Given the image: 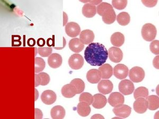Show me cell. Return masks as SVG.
<instances>
[{
	"label": "cell",
	"instance_id": "1",
	"mask_svg": "<svg viewBox=\"0 0 159 119\" xmlns=\"http://www.w3.org/2000/svg\"><path fill=\"white\" fill-rule=\"evenodd\" d=\"M84 55L87 63L93 66H101L105 63L108 57L105 46L98 42L89 44L85 48Z\"/></svg>",
	"mask_w": 159,
	"mask_h": 119
},
{
	"label": "cell",
	"instance_id": "2",
	"mask_svg": "<svg viewBox=\"0 0 159 119\" xmlns=\"http://www.w3.org/2000/svg\"><path fill=\"white\" fill-rule=\"evenodd\" d=\"M157 30L156 27L151 24H147L143 25L141 34L143 39L147 42H152L157 36Z\"/></svg>",
	"mask_w": 159,
	"mask_h": 119
},
{
	"label": "cell",
	"instance_id": "3",
	"mask_svg": "<svg viewBox=\"0 0 159 119\" xmlns=\"http://www.w3.org/2000/svg\"><path fill=\"white\" fill-rule=\"evenodd\" d=\"M129 73L130 81L134 83L141 82L144 78V70L141 67L138 66L133 67L130 69Z\"/></svg>",
	"mask_w": 159,
	"mask_h": 119
},
{
	"label": "cell",
	"instance_id": "4",
	"mask_svg": "<svg viewBox=\"0 0 159 119\" xmlns=\"http://www.w3.org/2000/svg\"><path fill=\"white\" fill-rule=\"evenodd\" d=\"M68 63L71 68L78 70L81 68L84 65V59L81 55L74 54L69 58Z\"/></svg>",
	"mask_w": 159,
	"mask_h": 119
},
{
	"label": "cell",
	"instance_id": "5",
	"mask_svg": "<svg viewBox=\"0 0 159 119\" xmlns=\"http://www.w3.org/2000/svg\"><path fill=\"white\" fill-rule=\"evenodd\" d=\"M118 88L121 94L129 95L134 92V85L133 82L129 79H124L119 83Z\"/></svg>",
	"mask_w": 159,
	"mask_h": 119
},
{
	"label": "cell",
	"instance_id": "6",
	"mask_svg": "<svg viewBox=\"0 0 159 119\" xmlns=\"http://www.w3.org/2000/svg\"><path fill=\"white\" fill-rule=\"evenodd\" d=\"M108 54L109 60L115 63H119L123 60V51L118 47H111L108 51Z\"/></svg>",
	"mask_w": 159,
	"mask_h": 119
},
{
	"label": "cell",
	"instance_id": "7",
	"mask_svg": "<svg viewBox=\"0 0 159 119\" xmlns=\"http://www.w3.org/2000/svg\"><path fill=\"white\" fill-rule=\"evenodd\" d=\"M108 101L111 107H116L123 104L125 99L121 93L119 92H114L110 94Z\"/></svg>",
	"mask_w": 159,
	"mask_h": 119
},
{
	"label": "cell",
	"instance_id": "8",
	"mask_svg": "<svg viewBox=\"0 0 159 119\" xmlns=\"http://www.w3.org/2000/svg\"><path fill=\"white\" fill-rule=\"evenodd\" d=\"M81 31L80 25L74 22H69L65 26V33L72 38H75L78 36Z\"/></svg>",
	"mask_w": 159,
	"mask_h": 119
},
{
	"label": "cell",
	"instance_id": "9",
	"mask_svg": "<svg viewBox=\"0 0 159 119\" xmlns=\"http://www.w3.org/2000/svg\"><path fill=\"white\" fill-rule=\"evenodd\" d=\"M129 72L128 67L122 64L116 65L113 69L114 76L119 79H125L128 76Z\"/></svg>",
	"mask_w": 159,
	"mask_h": 119
},
{
	"label": "cell",
	"instance_id": "10",
	"mask_svg": "<svg viewBox=\"0 0 159 119\" xmlns=\"http://www.w3.org/2000/svg\"><path fill=\"white\" fill-rule=\"evenodd\" d=\"M112 111L116 116L121 118H126L130 116L132 108L127 105L122 104L118 107H115Z\"/></svg>",
	"mask_w": 159,
	"mask_h": 119
},
{
	"label": "cell",
	"instance_id": "11",
	"mask_svg": "<svg viewBox=\"0 0 159 119\" xmlns=\"http://www.w3.org/2000/svg\"><path fill=\"white\" fill-rule=\"evenodd\" d=\"M133 108L136 112L138 113H144L147 111L148 108V103L146 99L138 98L133 104Z\"/></svg>",
	"mask_w": 159,
	"mask_h": 119
},
{
	"label": "cell",
	"instance_id": "12",
	"mask_svg": "<svg viewBox=\"0 0 159 119\" xmlns=\"http://www.w3.org/2000/svg\"><path fill=\"white\" fill-rule=\"evenodd\" d=\"M113 84L112 82L107 79H103L99 82L98 85L99 92L101 94H108L111 92L113 90Z\"/></svg>",
	"mask_w": 159,
	"mask_h": 119
},
{
	"label": "cell",
	"instance_id": "13",
	"mask_svg": "<svg viewBox=\"0 0 159 119\" xmlns=\"http://www.w3.org/2000/svg\"><path fill=\"white\" fill-rule=\"evenodd\" d=\"M50 82L49 75L46 73H40L34 75V86L38 87L39 85L45 86Z\"/></svg>",
	"mask_w": 159,
	"mask_h": 119
},
{
	"label": "cell",
	"instance_id": "14",
	"mask_svg": "<svg viewBox=\"0 0 159 119\" xmlns=\"http://www.w3.org/2000/svg\"><path fill=\"white\" fill-rule=\"evenodd\" d=\"M56 94L52 90H45L41 95V99L44 104L51 105L55 102L56 100Z\"/></svg>",
	"mask_w": 159,
	"mask_h": 119
},
{
	"label": "cell",
	"instance_id": "15",
	"mask_svg": "<svg viewBox=\"0 0 159 119\" xmlns=\"http://www.w3.org/2000/svg\"><path fill=\"white\" fill-rule=\"evenodd\" d=\"M93 101L92 102V107L94 108L100 109L106 106L107 103V99L105 96L101 94H96L93 96Z\"/></svg>",
	"mask_w": 159,
	"mask_h": 119
},
{
	"label": "cell",
	"instance_id": "16",
	"mask_svg": "<svg viewBox=\"0 0 159 119\" xmlns=\"http://www.w3.org/2000/svg\"><path fill=\"white\" fill-rule=\"evenodd\" d=\"M94 39V33L90 30H84L80 34V39L84 45L92 43Z\"/></svg>",
	"mask_w": 159,
	"mask_h": 119
},
{
	"label": "cell",
	"instance_id": "17",
	"mask_svg": "<svg viewBox=\"0 0 159 119\" xmlns=\"http://www.w3.org/2000/svg\"><path fill=\"white\" fill-rule=\"evenodd\" d=\"M62 57L58 54H52L48 57V64L52 68H57L62 64Z\"/></svg>",
	"mask_w": 159,
	"mask_h": 119
},
{
	"label": "cell",
	"instance_id": "18",
	"mask_svg": "<svg viewBox=\"0 0 159 119\" xmlns=\"http://www.w3.org/2000/svg\"><path fill=\"white\" fill-rule=\"evenodd\" d=\"M101 78V74L98 69H92L87 73V79L89 83L97 84L100 81Z\"/></svg>",
	"mask_w": 159,
	"mask_h": 119
},
{
	"label": "cell",
	"instance_id": "19",
	"mask_svg": "<svg viewBox=\"0 0 159 119\" xmlns=\"http://www.w3.org/2000/svg\"><path fill=\"white\" fill-rule=\"evenodd\" d=\"M69 48L73 52L79 53L83 51L84 45L82 42L79 38L72 39L69 42Z\"/></svg>",
	"mask_w": 159,
	"mask_h": 119
},
{
	"label": "cell",
	"instance_id": "20",
	"mask_svg": "<svg viewBox=\"0 0 159 119\" xmlns=\"http://www.w3.org/2000/svg\"><path fill=\"white\" fill-rule=\"evenodd\" d=\"M61 92L64 97L69 99L73 98L76 94H78V90L71 84L64 85L61 89Z\"/></svg>",
	"mask_w": 159,
	"mask_h": 119
},
{
	"label": "cell",
	"instance_id": "21",
	"mask_svg": "<svg viewBox=\"0 0 159 119\" xmlns=\"http://www.w3.org/2000/svg\"><path fill=\"white\" fill-rule=\"evenodd\" d=\"M98 70L101 74L102 79H108L113 75V68L108 64H104L101 65Z\"/></svg>",
	"mask_w": 159,
	"mask_h": 119
},
{
	"label": "cell",
	"instance_id": "22",
	"mask_svg": "<svg viewBox=\"0 0 159 119\" xmlns=\"http://www.w3.org/2000/svg\"><path fill=\"white\" fill-rule=\"evenodd\" d=\"M97 13V7L90 3H86L82 7V14L88 18H91Z\"/></svg>",
	"mask_w": 159,
	"mask_h": 119
},
{
	"label": "cell",
	"instance_id": "23",
	"mask_svg": "<svg viewBox=\"0 0 159 119\" xmlns=\"http://www.w3.org/2000/svg\"><path fill=\"white\" fill-rule=\"evenodd\" d=\"M110 42L114 46L117 47H120L125 42V37L123 33L119 32L114 33L111 36Z\"/></svg>",
	"mask_w": 159,
	"mask_h": 119
},
{
	"label": "cell",
	"instance_id": "24",
	"mask_svg": "<svg viewBox=\"0 0 159 119\" xmlns=\"http://www.w3.org/2000/svg\"><path fill=\"white\" fill-rule=\"evenodd\" d=\"M76 110L80 116L85 117L89 116L91 112L90 105L84 102H80L78 104Z\"/></svg>",
	"mask_w": 159,
	"mask_h": 119
},
{
	"label": "cell",
	"instance_id": "25",
	"mask_svg": "<svg viewBox=\"0 0 159 119\" xmlns=\"http://www.w3.org/2000/svg\"><path fill=\"white\" fill-rule=\"evenodd\" d=\"M51 115L53 119H63L65 116V109L61 105L55 106L51 110Z\"/></svg>",
	"mask_w": 159,
	"mask_h": 119
},
{
	"label": "cell",
	"instance_id": "26",
	"mask_svg": "<svg viewBox=\"0 0 159 119\" xmlns=\"http://www.w3.org/2000/svg\"><path fill=\"white\" fill-rule=\"evenodd\" d=\"M112 9H113V7L110 4L106 2H102L97 6V12L99 15L103 16Z\"/></svg>",
	"mask_w": 159,
	"mask_h": 119
},
{
	"label": "cell",
	"instance_id": "27",
	"mask_svg": "<svg viewBox=\"0 0 159 119\" xmlns=\"http://www.w3.org/2000/svg\"><path fill=\"white\" fill-rule=\"evenodd\" d=\"M148 103V108L150 110H156L159 108V99L157 96H149L146 99Z\"/></svg>",
	"mask_w": 159,
	"mask_h": 119
},
{
	"label": "cell",
	"instance_id": "28",
	"mask_svg": "<svg viewBox=\"0 0 159 119\" xmlns=\"http://www.w3.org/2000/svg\"><path fill=\"white\" fill-rule=\"evenodd\" d=\"M116 18L118 23L122 26L127 25L130 22V15L128 13L125 12L120 13L117 16Z\"/></svg>",
	"mask_w": 159,
	"mask_h": 119
},
{
	"label": "cell",
	"instance_id": "29",
	"mask_svg": "<svg viewBox=\"0 0 159 119\" xmlns=\"http://www.w3.org/2000/svg\"><path fill=\"white\" fill-rule=\"evenodd\" d=\"M102 17V21L105 22V24H113L116 20V13L114 9H112Z\"/></svg>",
	"mask_w": 159,
	"mask_h": 119
},
{
	"label": "cell",
	"instance_id": "30",
	"mask_svg": "<svg viewBox=\"0 0 159 119\" xmlns=\"http://www.w3.org/2000/svg\"><path fill=\"white\" fill-rule=\"evenodd\" d=\"M148 96V90L145 87H139L136 89L134 93V97L135 99L138 98H143L147 99Z\"/></svg>",
	"mask_w": 159,
	"mask_h": 119
},
{
	"label": "cell",
	"instance_id": "31",
	"mask_svg": "<svg viewBox=\"0 0 159 119\" xmlns=\"http://www.w3.org/2000/svg\"><path fill=\"white\" fill-rule=\"evenodd\" d=\"M70 84L76 88L78 90V94H81L85 89V83L82 79L80 78L73 79L72 81L70 82Z\"/></svg>",
	"mask_w": 159,
	"mask_h": 119
},
{
	"label": "cell",
	"instance_id": "32",
	"mask_svg": "<svg viewBox=\"0 0 159 119\" xmlns=\"http://www.w3.org/2000/svg\"><path fill=\"white\" fill-rule=\"evenodd\" d=\"M45 62L43 58L36 57L34 59V72L36 73L42 72L45 67Z\"/></svg>",
	"mask_w": 159,
	"mask_h": 119
},
{
	"label": "cell",
	"instance_id": "33",
	"mask_svg": "<svg viewBox=\"0 0 159 119\" xmlns=\"http://www.w3.org/2000/svg\"><path fill=\"white\" fill-rule=\"evenodd\" d=\"M93 101V97L89 93L84 92L81 94L80 96V102H84L88 103V104L91 105L92 104Z\"/></svg>",
	"mask_w": 159,
	"mask_h": 119
},
{
	"label": "cell",
	"instance_id": "34",
	"mask_svg": "<svg viewBox=\"0 0 159 119\" xmlns=\"http://www.w3.org/2000/svg\"><path fill=\"white\" fill-rule=\"evenodd\" d=\"M112 4L116 9L121 10L124 9L126 7L127 4V1L126 0H113L112 1Z\"/></svg>",
	"mask_w": 159,
	"mask_h": 119
},
{
	"label": "cell",
	"instance_id": "35",
	"mask_svg": "<svg viewBox=\"0 0 159 119\" xmlns=\"http://www.w3.org/2000/svg\"><path fill=\"white\" fill-rule=\"evenodd\" d=\"M38 54L43 57H49L52 52V47H39L38 48Z\"/></svg>",
	"mask_w": 159,
	"mask_h": 119
},
{
	"label": "cell",
	"instance_id": "36",
	"mask_svg": "<svg viewBox=\"0 0 159 119\" xmlns=\"http://www.w3.org/2000/svg\"><path fill=\"white\" fill-rule=\"evenodd\" d=\"M159 40H154L150 43V51L154 54L158 55L159 54Z\"/></svg>",
	"mask_w": 159,
	"mask_h": 119
},
{
	"label": "cell",
	"instance_id": "37",
	"mask_svg": "<svg viewBox=\"0 0 159 119\" xmlns=\"http://www.w3.org/2000/svg\"><path fill=\"white\" fill-rule=\"evenodd\" d=\"M145 6L147 7H153L157 3V1H142Z\"/></svg>",
	"mask_w": 159,
	"mask_h": 119
},
{
	"label": "cell",
	"instance_id": "38",
	"mask_svg": "<svg viewBox=\"0 0 159 119\" xmlns=\"http://www.w3.org/2000/svg\"><path fill=\"white\" fill-rule=\"evenodd\" d=\"M35 119H42L43 118V113L42 111L38 109V108H35Z\"/></svg>",
	"mask_w": 159,
	"mask_h": 119
},
{
	"label": "cell",
	"instance_id": "39",
	"mask_svg": "<svg viewBox=\"0 0 159 119\" xmlns=\"http://www.w3.org/2000/svg\"><path fill=\"white\" fill-rule=\"evenodd\" d=\"M81 2H83V3H90L93 6L95 5H99V4L102 3V1H80Z\"/></svg>",
	"mask_w": 159,
	"mask_h": 119
},
{
	"label": "cell",
	"instance_id": "40",
	"mask_svg": "<svg viewBox=\"0 0 159 119\" xmlns=\"http://www.w3.org/2000/svg\"><path fill=\"white\" fill-rule=\"evenodd\" d=\"M46 41L43 38H39L37 40V45L39 47H43L45 46Z\"/></svg>",
	"mask_w": 159,
	"mask_h": 119
},
{
	"label": "cell",
	"instance_id": "41",
	"mask_svg": "<svg viewBox=\"0 0 159 119\" xmlns=\"http://www.w3.org/2000/svg\"><path fill=\"white\" fill-rule=\"evenodd\" d=\"M153 64L154 67L156 68L159 69V56H157L154 58L153 61Z\"/></svg>",
	"mask_w": 159,
	"mask_h": 119
},
{
	"label": "cell",
	"instance_id": "42",
	"mask_svg": "<svg viewBox=\"0 0 159 119\" xmlns=\"http://www.w3.org/2000/svg\"><path fill=\"white\" fill-rule=\"evenodd\" d=\"M36 43V41L33 38H30L28 40V45L30 47H33L34 46V45Z\"/></svg>",
	"mask_w": 159,
	"mask_h": 119
},
{
	"label": "cell",
	"instance_id": "43",
	"mask_svg": "<svg viewBox=\"0 0 159 119\" xmlns=\"http://www.w3.org/2000/svg\"><path fill=\"white\" fill-rule=\"evenodd\" d=\"M68 21V16L66 14L65 12H63V25H66L67 24V22Z\"/></svg>",
	"mask_w": 159,
	"mask_h": 119
},
{
	"label": "cell",
	"instance_id": "44",
	"mask_svg": "<svg viewBox=\"0 0 159 119\" xmlns=\"http://www.w3.org/2000/svg\"><path fill=\"white\" fill-rule=\"evenodd\" d=\"M91 119H104L103 116H101L100 114H95L93 116H92Z\"/></svg>",
	"mask_w": 159,
	"mask_h": 119
},
{
	"label": "cell",
	"instance_id": "45",
	"mask_svg": "<svg viewBox=\"0 0 159 119\" xmlns=\"http://www.w3.org/2000/svg\"><path fill=\"white\" fill-rule=\"evenodd\" d=\"M35 90V91L36 92V99H35V100H36L37 99H38V93L37 94V90H36V89H34Z\"/></svg>",
	"mask_w": 159,
	"mask_h": 119
}]
</instances>
